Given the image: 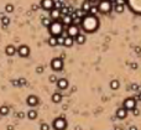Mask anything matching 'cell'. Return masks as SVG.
Masks as SVG:
<instances>
[{
    "label": "cell",
    "mask_w": 141,
    "mask_h": 130,
    "mask_svg": "<svg viewBox=\"0 0 141 130\" xmlns=\"http://www.w3.org/2000/svg\"><path fill=\"white\" fill-rule=\"evenodd\" d=\"M51 68L53 71H61L63 68V61H62V58H59V57L53 58L51 61Z\"/></svg>",
    "instance_id": "5"
},
{
    "label": "cell",
    "mask_w": 141,
    "mask_h": 130,
    "mask_svg": "<svg viewBox=\"0 0 141 130\" xmlns=\"http://www.w3.org/2000/svg\"><path fill=\"white\" fill-rule=\"evenodd\" d=\"M40 130H50V125L46 124V123H42L41 126H40Z\"/></svg>",
    "instance_id": "31"
},
{
    "label": "cell",
    "mask_w": 141,
    "mask_h": 130,
    "mask_svg": "<svg viewBox=\"0 0 141 130\" xmlns=\"http://www.w3.org/2000/svg\"><path fill=\"white\" fill-rule=\"evenodd\" d=\"M12 85H14V87H20L19 79H14V81H12Z\"/></svg>",
    "instance_id": "36"
},
{
    "label": "cell",
    "mask_w": 141,
    "mask_h": 130,
    "mask_svg": "<svg viewBox=\"0 0 141 130\" xmlns=\"http://www.w3.org/2000/svg\"><path fill=\"white\" fill-rule=\"evenodd\" d=\"M137 99H139V100H140V102H141V92L139 93V95H137Z\"/></svg>",
    "instance_id": "43"
},
{
    "label": "cell",
    "mask_w": 141,
    "mask_h": 130,
    "mask_svg": "<svg viewBox=\"0 0 141 130\" xmlns=\"http://www.w3.org/2000/svg\"><path fill=\"white\" fill-rule=\"evenodd\" d=\"M119 87H120V83H119V81H118V79H113V81L110 82V88H112V89L116 91Z\"/></svg>",
    "instance_id": "23"
},
{
    "label": "cell",
    "mask_w": 141,
    "mask_h": 130,
    "mask_svg": "<svg viewBox=\"0 0 141 130\" xmlns=\"http://www.w3.org/2000/svg\"><path fill=\"white\" fill-rule=\"evenodd\" d=\"M79 35V26H75V25H71L67 27V36L74 38L75 36Z\"/></svg>",
    "instance_id": "6"
},
{
    "label": "cell",
    "mask_w": 141,
    "mask_h": 130,
    "mask_svg": "<svg viewBox=\"0 0 141 130\" xmlns=\"http://www.w3.org/2000/svg\"><path fill=\"white\" fill-rule=\"evenodd\" d=\"M114 10L118 12V14H121L125 10V5H114Z\"/></svg>",
    "instance_id": "25"
},
{
    "label": "cell",
    "mask_w": 141,
    "mask_h": 130,
    "mask_svg": "<svg viewBox=\"0 0 141 130\" xmlns=\"http://www.w3.org/2000/svg\"><path fill=\"white\" fill-rule=\"evenodd\" d=\"M26 103L30 107H36L38 104V98L36 95H28L27 99H26Z\"/></svg>",
    "instance_id": "11"
},
{
    "label": "cell",
    "mask_w": 141,
    "mask_h": 130,
    "mask_svg": "<svg viewBox=\"0 0 141 130\" xmlns=\"http://www.w3.org/2000/svg\"><path fill=\"white\" fill-rule=\"evenodd\" d=\"M125 1L126 0H115L114 5H125Z\"/></svg>",
    "instance_id": "32"
},
{
    "label": "cell",
    "mask_w": 141,
    "mask_h": 130,
    "mask_svg": "<svg viewBox=\"0 0 141 130\" xmlns=\"http://www.w3.org/2000/svg\"><path fill=\"white\" fill-rule=\"evenodd\" d=\"M61 100H62V94L61 93H53L52 94V102L53 103H61Z\"/></svg>",
    "instance_id": "16"
},
{
    "label": "cell",
    "mask_w": 141,
    "mask_h": 130,
    "mask_svg": "<svg viewBox=\"0 0 141 130\" xmlns=\"http://www.w3.org/2000/svg\"><path fill=\"white\" fill-rule=\"evenodd\" d=\"M129 130H137V128H136L135 125H131V126L129 128Z\"/></svg>",
    "instance_id": "39"
},
{
    "label": "cell",
    "mask_w": 141,
    "mask_h": 130,
    "mask_svg": "<svg viewBox=\"0 0 141 130\" xmlns=\"http://www.w3.org/2000/svg\"><path fill=\"white\" fill-rule=\"evenodd\" d=\"M36 72H37V73H42V72H43V67H42V66L37 67V68H36Z\"/></svg>",
    "instance_id": "37"
},
{
    "label": "cell",
    "mask_w": 141,
    "mask_h": 130,
    "mask_svg": "<svg viewBox=\"0 0 141 130\" xmlns=\"http://www.w3.org/2000/svg\"><path fill=\"white\" fill-rule=\"evenodd\" d=\"M126 117H128V110H126L124 107L119 108V109L116 110V118H118V119H125Z\"/></svg>",
    "instance_id": "13"
},
{
    "label": "cell",
    "mask_w": 141,
    "mask_h": 130,
    "mask_svg": "<svg viewBox=\"0 0 141 130\" xmlns=\"http://www.w3.org/2000/svg\"><path fill=\"white\" fill-rule=\"evenodd\" d=\"M74 41L78 44V45H83V44L85 42V36L84 35H82V34H79L78 36L74 37Z\"/></svg>",
    "instance_id": "18"
},
{
    "label": "cell",
    "mask_w": 141,
    "mask_h": 130,
    "mask_svg": "<svg viewBox=\"0 0 141 130\" xmlns=\"http://www.w3.org/2000/svg\"><path fill=\"white\" fill-rule=\"evenodd\" d=\"M16 52L19 53L21 57H27L30 55V48L27 46H25V45H22V46L19 47V50H16Z\"/></svg>",
    "instance_id": "10"
},
{
    "label": "cell",
    "mask_w": 141,
    "mask_h": 130,
    "mask_svg": "<svg viewBox=\"0 0 141 130\" xmlns=\"http://www.w3.org/2000/svg\"><path fill=\"white\" fill-rule=\"evenodd\" d=\"M5 53L8 56H14L15 53H16V48L12 46V45H9V46L5 48Z\"/></svg>",
    "instance_id": "15"
},
{
    "label": "cell",
    "mask_w": 141,
    "mask_h": 130,
    "mask_svg": "<svg viewBox=\"0 0 141 130\" xmlns=\"http://www.w3.org/2000/svg\"><path fill=\"white\" fill-rule=\"evenodd\" d=\"M81 27L83 28L85 32H94V31H97L98 27H99V20H98L97 16H94V15L87 14L84 18L82 19Z\"/></svg>",
    "instance_id": "1"
},
{
    "label": "cell",
    "mask_w": 141,
    "mask_h": 130,
    "mask_svg": "<svg viewBox=\"0 0 141 130\" xmlns=\"http://www.w3.org/2000/svg\"><path fill=\"white\" fill-rule=\"evenodd\" d=\"M32 10H37V5H32Z\"/></svg>",
    "instance_id": "44"
},
{
    "label": "cell",
    "mask_w": 141,
    "mask_h": 130,
    "mask_svg": "<svg viewBox=\"0 0 141 130\" xmlns=\"http://www.w3.org/2000/svg\"><path fill=\"white\" fill-rule=\"evenodd\" d=\"M75 130H82V129H81V126H77V128H75Z\"/></svg>",
    "instance_id": "45"
},
{
    "label": "cell",
    "mask_w": 141,
    "mask_h": 130,
    "mask_svg": "<svg viewBox=\"0 0 141 130\" xmlns=\"http://www.w3.org/2000/svg\"><path fill=\"white\" fill-rule=\"evenodd\" d=\"M63 44H65V37L62 36H57V45H62L63 46Z\"/></svg>",
    "instance_id": "28"
},
{
    "label": "cell",
    "mask_w": 141,
    "mask_h": 130,
    "mask_svg": "<svg viewBox=\"0 0 141 130\" xmlns=\"http://www.w3.org/2000/svg\"><path fill=\"white\" fill-rule=\"evenodd\" d=\"M1 22H3V26H4V27H6V26L10 24V19L6 18V16H4V18L1 19Z\"/></svg>",
    "instance_id": "27"
},
{
    "label": "cell",
    "mask_w": 141,
    "mask_h": 130,
    "mask_svg": "<svg viewBox=\"0 0 141 130\" xmlns=\"http://www.w3.org/2000/svg\"><path fill=\"white\" fill-rule=\"evenodd\" d=\"M87 1H89L90 4H94V3H95V1H98V0H87Z\"/></svg>",
    "instance_id": "41"
},
{
    "label": "cell",
    "mask_w": 141,
    "mask_h": 130,
    "mask_svg": "<svg viewBox=\"0 0 141 130\" xmlns=\"http://www.w3.org/2000/svg\"><path fill=\"white\" fill-rule=\"evenodd\" d=\"M132 114H134V115H135V117H137V115H139V114H140V110H139V109H137V108H134V109H132Z\"/></svg>",
    "instance_id": "34"
},
{
    "label": "cell",
    "mask_w": 141,
    "mask_h": 130,
    "mask_svg": "<svg viewBox=\"0 0 141 130\" xmlns=\"http://www.w3.org/2000/svg\"><path fill=\"white\" fill-rule=\"evenodd\" d=\"M19 83H20V87H21V85H25V84H26V79H25V78H19Z\"/></svg>",
    "instance_id": "35"
},
{
    "label": "cell",
    "mask_w": 141,
    "mask_h": 130,
    "mask_svg": "<svg viewBox=\"0 0 141 130\" xmlns=\"http://www.w3.org/2000/svg\"><path fill=\"white\" fill-rule=\"evenodd\" d=\"M124 108L126 110H132L134 108H136V99H134V98H126L124 100Z\"/></svg>",
    "instance_id": "7"
},
{
    "label": "cell",
    "mask_w": 141,
    "mask_h": 130,
    "mask_svg": "<svg viewBox=\"0 0 141 130\" xmlns=\"http://www.w3.org/2000/svg\"><path fill=\"white\" fill-rule=\"evenodd\" d=\"M8 130H14V126H12V125H9V126H8Z\"/></svg>",
    "instance_id": "42"
},
{
    "label": "cell",
    "mask_w": 141,
    "mask_h": 130,
    "mask_svg": "<svg viewBox=\"0 0 141 130\" xmlns=\"http://www.w3.org/2000/svg\"><path fill=\"white\" fill-rule=\"evenodd\" d=\"M16 117H18L19 119H22V118H25V113H24V111H19V113L16 114Z\"/></svg>",
    "instance_id": "33"
},
{
    "label": "cell",
    "mask_w": 141,
    "mask_h": 130,
    "mask_svg": "<svg viewBox=\"0 0 141 130\" xmlns=\"http://www.w3.org/2000/svg\"><path fill=\"white\" fill-rule=\"evenodd\" d=\"M112 3L109 0H102L99 4H98V9L99 12H103V14H108L110 10H112Z\"/></svg>",
    "instance_id": "4"
},
{
    "label": "cell",
    "mask_w": 141,
    "mask_h": 130,
    "mask_svg": "<svg viewBox=\"0 0 141 130\" xmlns=\"http://www.w3.org/2000/svg\"><path fill=\"white\" fill-rule=\"evenodd\" d=\"M48 30H50L51 36H61L62 32H63V24L61 21H52Z\"/></svg>",
    "instance_id": "2"
},
{
    "label": "cell",
    "mask_w": 141,
    "mask_h": 130,
    "mask_svg": "<svg viewBox=\"0 0 141 130\" xmlns=\"http://www.w3.org/2000/svg\"><path fill=\"white\" fill-rule=\"evenodd\" d=\"M99 12V9H98V5L95 6V5H92L90 6V9H89V11H88V14L89 15H94V16H97V14Z\"/></svg>",
    "instance_id": "22"
},
{
    "label": "cell",
    "mask_w": 141,
    "mask_h": 130,
    "mask_svg": "<svg viewBox=\"0 0 141 130\" xmlns=\"http://www.w3.org/2000/svg\"><path fill=\"white\" fill-rule=\"evenodd\" d=\"M62 24H63V26L66 25L67 27L68 26H71L72 25V22H73V19L71 15H65V16H62V21H61Z\"/></svg>",
    "instance_id": "14"
},
{
    "label": "cell",
    "mask_w": 141,
    "mask_h": 130,
    "mask_svg": "<svg viewBox=\"0 0 141 130\" xmlns=\"http://www.w3.org/2000/svg\"><path fill=\"white\" fill-rule=\"evenodd\" d=\"M109 1H110L112 4H113V3H115V0H109Z\"/></svg>",
    "instance_id": "46"
},
{
    "label": "cell",
    "mask_w": 141,
    "mask_h": 130,
    "mask_svg": "<svg viewBox=\"0 0 141 130\" xmlns=\"http://www.w3.org/2000/svg\"><path fill=\"white\" fill-rule=\"evenodd\" d=\"M27 118H28V119H31V120H35V119L37 118V111L35 110V109L28 110L27 111Z\"/></svg>",
    "instance_id": "19"
},
{
    "label": "cell",
    "mask_w": 141,
    "mask_h": 130,
    "mask_svg": "<svg viewBox=\"0 0 141 130\" xmlns=\"http://www.w3.org/2000/svg\"><path fill=\"white\" fill-rule=\"evenodd\" d=\"M52 24V20L50 18H43L42 19V25L46 26V27H50V25Z\"/></svg>",
    "instance_id": "26"
},
{
    "label": "cell",
    "mask_w": 141,
    "mask_h": 130,
    "mask_svg": "<svg viewBox=\"0 0 141 130\" xmlns=\"http://www.w3.org/2000/svg\"><path fill=\"white\" fill-rule=\"evenodd\" d=\"M5 11H6V12H12V11H14V6H12L11 4H8V5L5 6Z\"/></svg>",
    "instance_id": "29"
},
{
    "label": "cell",
    "mask_w": 141,
    "mask_h": 130,
    "mask_svg": "<svg viewBox=\"0 0 141 130\" xmlns=\"http://www.w3.org/2000/svg\"><path fill=\"white\" fill-rule=\"evenodd\" d=\"M74 44V38H72V37L69 36H66L65 37V44H63V46L66 47H71L72 45Z\"/></svg>",
    "instance_id": "17"
},
{
    "label": "cell",
    "mask_w": 141,
    "mask_h": 130,
    "mask_svg": "<svg viewBox=\"0 0 141 130\" xmlns=\"http://www.w3.org/2000/svg\"><path fill=\"white\" fill-rule=\"evenodd\" d=\"M92 5H93V4H90L89 1H87V0H85L84 3L82 4V10L84 11L85 14H88V11H89V9H90V6H92Z\"/></svg>",
    "instance_id": "20"
},
{
    "label": "cell",
    "mask_w": 141,
    "mask_h": 130,
    "mask_svg": "<svg viewBox=\"0 0 141 130\" xmlns=\"http://www.w3.org/2000/svg\"><path fill=\"white\" fill-rule=\"evenodd\" d=\"M48 45L51 47H55L57 46V37L56 36H51L48 38Z\"/></svg>",
    "instance_id": "24"
},
{
    "label": "cell",
    "mask_w": 141,
    "mask_h": 130,
    "mask_svg": "<svg viewBox=\"0 0 141 130\" xmlns=\"http://www.w3.org/2000/svg\"><path fill=\"white\" fill-rule=\"evenodd\" d=\"M131 88L134 89V91H139V89H140V87H139L137 84H132V85H131Z\"/></svg>",
    "instance_id": "38"
},
{
    "label": "cell",
    "mask_w": 141,
    "mask_h": 130,
    "mask_svg": "<svg viewBox=\"0 0 141 130\" xmlns=\"http://www.w3.org/2000/svg\"><path fill=\"white\" fill-rule=\"evenodd\" d=\"M53 4H55V0H41V8L45 10H51L53 9Z\"/></svg>",
    "instance_id": "8"
},
{
    "label": "cell",
    "mask_w": 141,
    "mask_h": 130,
    "mask_svg": "<svg viewBox=\"0 0 141 130\" xmlns=\"http://www.w3.org/2000/svg\"><path fill=\"white\" fill-rule=\"evenodd\" d=\"M57 87H58L59 89L65 91V89L68 88V81H67L66 78H59V79L57 81Z\"/></svg>",
    "instance_id": "12"
},
{
    "label": "cell",
    "mask_w": 141,
    "mask_h": 130,
    "mask_svg": "<svg viewBox=\"0 0 141 130\" xmlns=\"http://www.w3.org/2000/svg\"><path fill=\"white\" fill-rule=\"evenodd\" d=\"M48 79H50V82H51V83H57V81H58V78H57L55 74L50 76V78H48Z\"/></svg>",
    "instance_id": "30"
},
{
    "label": "cell",
    "mask_w": 141,
    "mask_h": 130,
    "mask_svg": "<svg viewBox=\"0 0 141 130\" xmlns=\"http://www.w3.org/2000/svg\"><path fill=\"white\" fill-rule=\"evenodd\" d=\"M61 18H62V15H61V10L52 9L51 11H50V19H51V20H53V21H58Z\"/></svg>",
    "instance_id": "9"
},
{
    "label": "cell",
    "mask_w": 141,
    "mask_h": 130,
    "mask_svg": "<svg viewBox=\"0 0 141 130\" xmlns=\"http://www.w3.org/2000/svg\"><path fill=\"white\" fill-rule=\"evenodd\" d=\"M9 111H10V109L8 105H1V107H0V115L5 117V115L9 114Z\"/></svg>",
    "instance_id": "21"
},
{
    "label": "cell",
    "mask_w": 141,
    "mask_h": 130,
    "mask_svg": "<svg viewBox=\"0 0 141 130\" xmlns=\"http://www.w3.org/2000/svg\"><path fill=\"white\" fill-rule=\"evenodd\" d=\"M52 126L55 130H66L67 128V121L63 117H59V118H56L53 123H52Z\"/></svg>",
    "instance_id": "3"
},
{
    "label": "cell",
    "mask_w": 141,
    "mask_h": 130,
    "mask_svg": "<svg viewBox=\"0 0 141 130\" xmlns=\"http://www.w3.org/2000/svg\"><path fill=\"white\" fill-rule=\"evenodd\" d=\"M131 68L136 69V68H137V65H136V63H131Z\"/></svg>",
    "instance_id": "40"
}]
</instances>
